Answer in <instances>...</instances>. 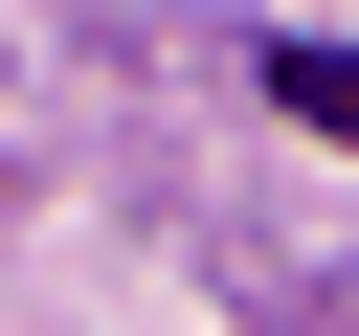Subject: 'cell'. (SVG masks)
Masks as SVG:
<instances>
[{
    "label": "cell",
    "instance_id": "1",
    "mask_svg": "<svg viewBox=\"0 0 359 336\" xmlns=\"http://www.w3.org/2000/svg\"><path fill=\"white\" fill-rule=\"evenodd\" d=\"M269 112H292V134H337V157H359V45H269Z\"/></svg>",
    "mask_w": 359,
    "mask_h": 336
}]
</instances>
